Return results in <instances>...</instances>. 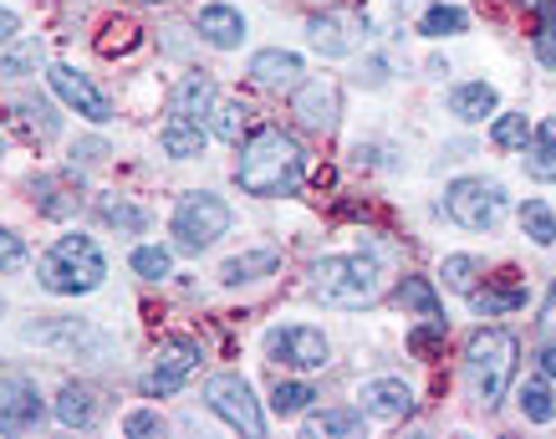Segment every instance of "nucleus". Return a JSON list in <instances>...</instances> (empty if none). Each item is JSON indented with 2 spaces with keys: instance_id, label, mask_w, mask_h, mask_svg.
<instances>
[{
  "instance_id": "41",
  "label": "nucleus",
  "mask_w": 556,
  "mask_h": 439,
  "mask_svg": "<svg viewBox=\"0 0 556 439\" xmlns=\"http://www.w3.org/2000/svg\"><path fill=\"white\" fill-rule=\"evenodd\" d=\"M536 57L546 67H556V21L552 16L541 21V32H536Z\"/></svg>"
},
{
  "instance_id": "8",
  "label": "nucleus",
  "mask_w": 556,
  "mask_h": 439,
  "mask_svg": "<svg viewBox=\"0 0 556 439\" xmlns=\"http://www.w3.org/2000/svg\"><path fill=\"white\" fill-rule=\"evenodd\" d=\"M306 36H312V47L321 57H353L363 47V36H368V21L357 16L353 5H327V11L306 21Z\"/></svg>"
},
{
  "instance_id": "15",
  "label": "nucleus",
  "mask_w": 556,
  "mask_h": 439,
  "mask_svg": "<svg viewBox=\"0 0 556 439\" xmlns=\"http://www.w3.org/2000/svg\"><path fill=\"white\" fill-rule=\"evenodd\" d=\"M215 83L210 77H200V72H189L185 83L174 87V102H169V118H185V123H204L210 113H215Z\"/></svg>"
},
{
  "instance_id": "36",
  "label": "nucleus",
  "mask_w": 556,
  "mask_h": 439,
  "mask_svg": "<svg viewBox=\"0 0 556 439\" xmlns=\"http://www.w3.org/2000/svg\"><path fill=\"white\" fill-rule=\"evenodd\" d=\"M31 195H36V204H41L47 215H72V210H77V195H67V200H56V195H62V185H56V179H36Z\"/></svg>"
},
{
  "instance_id": "26",
  "label": "nucleus",
  "mask_w": 556,
  "mask_h": 439,
  "mask_svg": "<svg viewBox=\"0 0 556 439\" xmlns=\"http://www.w3.org/2000/svg\"><path fill=\"white\" fill-rule=\"evenodd\" d=\"M526 138H531V128H526V113H501V118L490 123V143L501 153H521Z\"/></svg>"
},
{
  "instance_id": "12",
  "label": "nucleus",
  "mask_w": 556,
  "mask_h": 439,
  "mask_svg": "<svg viewBox=\"0 0 556 439\" xmlns=\"http://www.w3.org/2000/svg\"><path fill=\"white\" fill-rule=\"evenodd\" d=\"M291 113L302 128L312 134H332L338 128V113H342V92L332 77H317V83H302L296 87V98H291Z\"/></svg>"
},
{
  "instance_id": "39",
  "label": "nucleus",
  "mask_w": 556,
  "mask_h": 439,
  "mask_svg": "<svg viewBox=\"0 0 556 439\" xmlns=\"http://www.w3.org/2000/svg\"><path fill=\"white\" fill-rule=\"evenodd\" d=\"M123 435H134V439H143V435H164V419H159L153 409H134V414L123 419Z\"/></svg>"
},
{
  "instance_id": "14",
  "label": "nucleus",
  "mask_w": 556,
  "mask_h": 439,
  "mask_svg": "<svg viewBox=\"0 0 556 439\" xmlns=\"http://www.w3.org/2000/svg\"><path fill=\"white\" fill-rule=\"evenodd\" d=\"M357 409L372 414V419H408L419 409V399H414V389H408L404 378H368L357 389Z\"/></svg>"
},
{
  "instance_id": "42",
  "label": "nucleus",
  "mask_w": 556,
  "mask_h": 439,
  "mask_svg": "<svg viewBox=\"0 0 556 439\" xmlns=\"http://www.w3.org/2000/svg\"><path fill=\"white\" fill-rule=\"evenodd\" d=\"M541 338L556 348V281H552V291H546V302H541Z\"/></svg>"
},
{
  "instance_id": "32",
  "label": "nucleus",
  "mask_w": 556,
  "mask_h": 439,
  "mask_svg": "<svg viewBox=\"0 0 556 439\" xmlns=\"http://www.w3.org/2000/svg\"><path fill=\"white\" fill-rule=\"evenodd\" d=\"M465 26H470V16H465V11H459V5H434V11H429V16L419 21V32L424 36H459L465 32Z\"/></svg>"
},
{
  "instance_id": "6",
  "label": "nucleus",
  "mask_w": 556,
  "mask_h": 439,
  "mask_svg": "<svg viewBox=\"0 0 556 439\" xmlns=\"http://www.w3.org/2000/svg\"><path fill=\"white\" fill-rule=\"evenodd\" d=\"M444 215L465 230H495V220L506 215V189L495 179H455L444 189Z\"/></svg>"
},
{
  "instance_id": "11",
  "label": "nucleus",
  "mask_w": 556,
  "mask_h": 439,
  "mask_svg": "<svg viewBox=\"0 0 556 439\" xmlns=\"http://www.w3.org/2000/svg\"><path fill=\"white\" fill-rule=\"evenodd\" d=\"M47 419V404L26 373H5L0 378V435H26V429H41Z\"/></svg>"
},
{
  "instance_id": "9",
  "label": "nucleus",
  "mask_w": 556,
  "mask_h": 439,
  "mask_svg": "<svg viewBox=\"0 0 556 439\" xmlns=\"http://www.w3.org/2000/svg\"><path fill=\"white\" fill-rule=\"evenodd\" d=\"M194 368H200V342L194 338H164L159 342V353H153L149 378H143V393H149V399H169V393H179V384H185Z\"/></svg>"
},
{
  "instance_id": "29",
  "label": "nucleus",
  "mask_w": 556,
  "mask_h": 439,
  "mask_svg": "<svg viewBox=\"0 0 556 439\" xmlns=\"http://www.w3.org/2000/svg\"><path fill=\"white\" fill-rule=\"evenodd\" d=\"M521 230L536 240V246H556V215L541 200H526L521 204Z\"/></svg>"
},
{
  "instance_id": "24",
  "label": "nucleus",
  "mask_w": 556,
  "mask_h": 439,
  "mask_svg": "<svg viewBox=\"0 0 556 439\" xmlns=\"http://www.w3.org/2000/svg\"><path fill=\"white\" fill-rule=\"evenodd\" d=\"M338 435H363V409H321L306 419V439H338Z\"/></svg>"
},
{
  "instance_id": "1",
  "label": "nucleus",
  "mask_w": 556,
  "mask_h": 439,
  "mask_svg": "<svg viewBox=\"0 0 556 439\" xmlns=\"http://www.w3.org/2000/svg\"><path fill=\"white\" fill-rule=\"evenodd\" d=\"M306 174V153L287 128H251L240 143V164H236V185L245 195L276 200V195H296Z\"/></svg>"
},
{
  "instance_id": "31",
  "label": "nucleus",
  "mask_w": 556,
  "mask_h": 439,
  "mask_svg": "<svg viewBox=\"0 0 556 439\" xmlns=\"http://www.w3.org/2000/svg\"><path fill=\"white\" fill-rule=\"evenodd\" d=\"M516 399H521V414H526L531 424H552V419H556V404H552V389H546V378L526 384Z\"/></svg>"
},
{
  "instance_id": "16",
  "label": "nucleus",
  "mask_w": 556,
  "mask_h": 439,
  "mask_svg": "<svg viewBox=\"0 0 556 439\" xmlns=\"http://www.w3.org/2000/svg\"><path fill=\"white\" fill-rule=\"evenodd\" d=\"M194 26H200V36L219 51H236L240 41H245V16H240L236 5H204Z\"/></svg>"
},
{
  "instance_id": "17",
  "label": "nucleus",
  "mask_w": 556,
  "mask_h": 439,
  "mask_svg": "<svg viewBox=\"0 0 556 439\" xmlns=\"http://www.w3.org/2000/svg\"><path fill=\"white\" fill-rule=\"evenodd\" d=\"M251 77L261 87H291L302 77V57L296 51H281V47H266L251 57Z\"/></svg>"
},
{
  "instance_id": "34",
  "label": "nucleus",
  "mask_w": 556,
  "mask_h": 439,
  "mask_svg": "<svg viewBox=\"0 0 556 439\" xmlns=\"http://www.w3.org/2000/svg\"><path fill=\"white\" fill-rule=\"evenodd\" d=\"M134 271L143 276V281H164L174 271V255L164 251V246H138L134 251Z\"/></svg>"
},
{
  "instance_id": "21",
  "label": "nucleus",
  "mask_w": 556,
  "mask_h": 439,
  "mask_svg": "<svg viewBox=\"0 0 556 439\" xmlns=\"http://www.w3.org/2000/svg\"><path fill=\"white\" fill-rule=\"evenodd\" d=\"M159 143H164V153H169V159H200L204 143H210V134H204V123L169 118L164 128H159Z\"/></svg>"
},
{
  "instance_id": "22",
  "label": "nucleus",
  "mask_w": 556,
  "mask_h": 439,
  "mask_svg": "<svg viewBox=\"0 0 556 439\" xmlns=\"http://www.w3.org/2000/svg\"><path fill=\"white\" fill-rule=\"evenodd\" d=\"M470 302L480 317H506L516 306L526 302V287L516 281V271H506V287H485V291H470Z\"/></svg>"
},
{
  "instance_id": "7",
  "label": "nucleus",
  "mask_w": 556,
  "mask_h": 439,
  "mask_svg": "<svg viewBox=\"0 0 556 439\" xmlns=\"http://www.w3.org/2000/svg\"><path fill=\"white\" fill-rule=\"evenodd\" d=\"M204 404L215 409V414L230 424V429H240V435L261 439V429H266V419H261V404H255L251 384H245L240 373H215V378L204 384Z\"/></svg>"
},
{
  "instance_id": "38",
  "label": "nucleus",
  "mask_w": 556,
  "mask_h": 439,
  "mask_svg": "<svg viewBox=\"0 0 556 439\" xmlns=\"http://www.w3.org/2000/svg\"><path fill=\"white\" fill-rule=\"evenodd\" d=\"M26 261H31V255H26V240H21L16 230H0V271H21Z\"/></svg>"
},
{
  "instance_id": "35",
  "label": "nucleus",
  "mask_w": 556,
  "mask_h": 439,
  "mask_svg": "<svg viewBox=\"0 0 556 439\" xmlns=\"http://www.w3.org/2000/svg\"><path fill=\"white\" fill-rule=\"evenodd\" d=\"M475 276H480V261H475V255H444V287L475 291Z\"/></svg>"
},
{
  "instance_id": "5",
  "label": "nucleus",
  "mask_w": 556,
  "mask_h": 439,
  "mask_svg": "<svg viewBox=\"0 0 556 439\" xmlns=\"http://www.w3.org/2000/svg\"><path fill=\"white\" fill-rule=\"evenodd\" d=\"M169 230L185 251H204V246H215L230 230V204L219 200V195H210V189H194V195H185V200L174 204Z\"/></svg>"
},
{
  "instance_id": "3",
  "label": "nucleus",
  "mask_w": 556,
  "mask_h": 439,
  "mask_svg": "<svg viewBox=\"0 0 556 439\" xmlns=\"http://www.w3.org/2000/svg\"><path fill=\"white\" fill-rule=\"evenodd\" d=\"M312 297L327 306H342V312L372 306L383 297L378 261L372 255H321L317 266H312Z\"/></svg>"
},
{
  "instance_id": "33",
  "label": "nucleus",
  "mask_w": 556,
  "mask_h": 439,
  "mask_svg": "<svg viewBox=\"0 0 556 439\" xmlns=\"http://www.w3.org/2000/svg\"><path fill=\"white\" fill-rule=\"evenodd\" d=\"M98 215L108 220V225H118V230H143V225H149V215H143V210H138V204H128V200H113V195H108V200L98 204Z\"/></svg>"
},
{
  "instance_id": "13",
  "label": "nucleus",
  "mask_w": 556,
  "mask_h": 439,
  "mask_svg": "<svg viewBox=\"0 0 556 439\" xmlns=\"http://www.w3.org/2000/svg\"><path fill=\"white\" fill-rule=\"evenodd\" d=\"M47 77H51V92H56L62 102H67V108H77V113H83L87 123H108V118H113V102L102 98L98 87L87 83V77H83L77 67H67V62H56V67L47 72Z\"/></svg>"
},
{
  "instance_id": "4",
  "label": "nucleus",
  "mask_w": 556,
  "mask_h": 439,
  "mask_svg": "<svg viewBox=\"0 0 556 439\" xmlns=\"http://www.w3.org/2000/svg\"><path fill=\"white\" fill-rule=\"evenodd\" d=\"M102 276H108V261L87 236H62L41 261H36V281L56 297H83V291H98Z\"/></svg>"
},
{
  "instance_id": "43",
  "label": "nucleus",
  "mask_w": 556,
  "mask_h": 439,
  "mask_svg": "<svg viewBox=\"0 0 556 439\" xmlns=\"http://www.w3.org/2000/svg\"><path fill=\"white\" fill-rule=\"evenodd\" d=\"M16 32H21L16 11H5V5H0V47H5V41H16Z\"/></svg>"
},
{
  "instance_id": "37",
  "label": "nucleus",
  "mask_w": 556,
  "mask_h": 439,
  "mask_svg": "<svg viewBox=\"0 0 556 439\" xmlns=\"http://www.w3.org/2000/svg\"><path fill=\"white\" fill-rule=\"evenodd\" d=\"M36 62H41V41H26V47H16L5 62H0V77H26Z\"/></svg>"
},
{
  "instance_id": "44",
  "label": "nucleus",
  "mask_w": 556,
  "mask_h": 439,
  "mask_svg": "<svg viewBox=\"0 0 556 439\" xmlns=\"http://www.w3.org/2000/svg\"><path fill=\"white\" fill-rule=\"evenodd\" d=\"M536 373H541V378H556V348H552V342L536 353Z\"/></svg>"
},
{
  "instance_id": "27",
  "label": "nucleus",
  "mask_w": 556,
  "mask_h": 439,
  "mask_svg": "<svg viewBox=\"0 0 556 439\" xmlns=\"http://www.w3.org/2000/svg\"><path fill=\"white\" fill-rule=\"evenodd\" d=\"M215 138H225V143H240L245 138V128H251V108L245 102H215Z\"/></svg>"
},
{
  "instance_id": "30",
  "label": "nucleus",
  "mask_w": 556,
  "mask_h": 439,
  "mask_svg": "<svg viewBox=\"0 0 556 439\" xmlns=\"http://www.w3.org/2000/svg\"><path fill=\"white\" fill-rule=\"evenodd\" d=\"M399 306L419 312V317H439V297H434V287H429L424 276H404V287H399Z\"/></svg>"
},
{
  "instance_id": "40",
  "label": "nucleus",
  "mask_w": 556,
  "mask_h": 439,
  "mask_svg": "<svg viewBox=\"0 0 556 439\" xmlns=\"http://www.w3.org/2000/svg\"><path fill=\"white\" fill-rule=\"evenodd\" d=\"M113 32H118V36H102V41H98L102 51H134L138 47V26H134V21H113Z\"/></svg>"
},
{
  "instance_id": "25",
  "label": "nucleus",
  "mask_w": 556,
  "mask_h": 439,
  "mask_svg": "<svg viewBox=\"0 0 556 439\" xmlns=\"http://www.w3.org/2000/svg\"><path fill=\"white\" fill-rule=\"evenodd\" d=\"M312 384H302V378H281L276 389H270V414L276 419H296V414H306L312 409Z\"/></svg>"
},
{
  "instance_id": "28",
  "label": "nucleus",
  "mask_w": 556,
  "mask_h": 439,
  "mask_svg": "<svg viewBox=\"0 0 556 439\" xmlns=\"http://www.w3.org/2000/svg\"><path fill=\"white\" fill-rule=\"evenodd\" d=\"M444 338H450V322L444 317H424L414 333H408V353L414 358H434L439 348H444Z\"/></svg>"
},
{
  "instance_id": "23",
  "label": "nucleus",
  "mask_w": 556,
  "mask_h": 439,
  "mask_svg": "<svg viewBox=\"0 0 556 439\" xmlns=\"http://www.w3.org/2000/svg\"><path fill=\"white\" fill-rule=\"evenodd\" d=\"M276 266H281V251H245L219 266V281H225V287H245V281H255V276H266V271H276Z\"/></svg>"
},
{
  "instance_id": "18",
  "label": "nucleus",
  "mask_w": 556,
  "mask_h": 439,
  "mask_svg": "<svg viewBox=\"0 0 556 439\" xmlns=\"http://www.w3.org/2000/svg\"><path fill=\"white\" fill-rule=\"evenodd\" d=\"M450 113L459 123H485L490 113H501V98H495V87L490 83H459L450 92Z\"/></svg>"
},
{
  "instance_id": "19",
  "label": "nucleus",
  "mask_w": 556,
  "mask_h": 439,
  "mask_svg": "<svg viewBox=\"0 0 556 439\" xmlns=\"http://www.w3.org/2000/svg\"><path fill=\"white\" fill-rule=\"evenodd\" d=\"M521 153H526V174L531 179H556V118L536 123Z\"/></svg>"
},
{
  "instance_id": "2",
  "label": "nucleus",
  "mask_w": 556,
  "mask_h": 439,
  "mask_svg": "<svg viewBox=\"0 0 556 439\" xmlns=\"http://www.w3.org/2000/svg\"><path fill=\"white\" fill-rule=\"evenodd\" d=\"M516 358H521V342L506 327H485L465 348V384H470V399L485 414L501 409V399H506L510 378H516Z\"/></svg>"
},
{
  "instance_id": "10",
  "label": "nucleus",
  "mask_w": 556,
  "mask_h": 439,
  "mask_svg": "<svg viewBox=\"0 0 556 439\" xmlns=\"http://www.w3.org/2000/svg\"><path fill=\"white\" fill-rule=\"evenodd\" d=\"M266 358L281 363V368L312 373V368H327L332 348H327V338L317 327H276V333H266Z\"/></svg>"
},
{
  "instance_id": "20",
  "label": "nucleus",
  "mask_w": 556,
  "mask_h": 439,
  "mask_svg": "<svg viewBox=\"0 0 556 439\" xmlns=\"http://www.w3.org/2000/svg\"><path fill=\"white\" fill-rule=\"evenodd\" d=\"M98 393L87 389V384H67V389L56 393V419L67 424V429H92L98 424Z\"/></svg>"
}]
</instances>
